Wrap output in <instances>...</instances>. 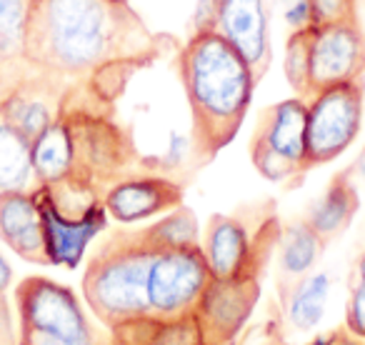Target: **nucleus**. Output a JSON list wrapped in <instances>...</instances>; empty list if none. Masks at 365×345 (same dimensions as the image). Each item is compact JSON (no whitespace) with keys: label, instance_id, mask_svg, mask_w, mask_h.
Wrapping results in <instances>:
<instances>
[{"label":"nucleus","instance_id":"1","mask_svg":"<svg viewBox=\"0 0 365 345\" xmlns=\"http://www.w3.org/2000/svg\"><path fill=\"white\" fill-rule=\"evenodd\" d=\"M165 51L130 0H33L23 63L118 103L138 71Z\"/></svg>","mask_w":365,"mask_h":345},{"label":"nucleus","instance_id":"2","mask_svg":"<svg viewBox=\"0 0 365 345\" xmlns=\"http://www.w3.org/2000/svg\"><path fill=\"white\" fill-rule=\"evenodd\" d=\"M178 73L190 120L198 163H210L235 140L258 86L245 58L210 26L195 31L178 56Z\"/></svg>","mask_w":365,"mask_h":345},{"label":"nucleus","instance_id":"3","mask_svg":"<svg viewBox=\"0 0 365 345\" xmlns=\"http://www.w3.org/2000/svg\"><path fill=\"white\" fill-rule=\"evenodd\" d=\"M158 250L145 230H113L83 270V298L106 328L150 313L148 280Z\"/></svg>","mask_w":365,"mask_h":345},{"label":"nucleus","instance_id":"4","mask_svg":"<svg viewBox=\"0 0 365 345\" xmlns=\"http://www.w3.org/2000/svg\"><path fill=\"white\" fill-rule=\"evenodd\" d=\"M363 78L318 91L308 101L303 172L335 160L358 138L363 123Z\"/></svg>","mask_w":365,"mask_h":345},{"label":"nucleus","instance_id":"5","mask_svg":"<svg viewBox=\"0 0 365 345\" xmlns=\"http://www.w3.org/2000/svg\"><path fill=\"white\" fill-rule=\"evenodd\" d=\"M68 86L26 63L0 73V120L36 140L63 110Z\"/></svg>","mask_w":365,"mask_h":345},{"label":"nucleus","instance_id":"6","mask_svg":"<svg viewBox=\"0 0 365 345\" xmlns=\"http://www.w3.org/2000/svg\"><path fill=\"white\" fill-rule=\"evenodd\" d=\"M16 305L21 328L53 335L66 343H93L96 335L88 323L78 295L43 275L23 278L16 288Z\"/></svg>","mask_w":365,"mask_h":345},{"label":"nucleus","instance_id":"7","mask_svg":"<svg viewBox=\"0 0 365 345\" xmlns=\"http://www.w3.org/2000/svg\"><path fill=\"white\" fill-rule=\"evenodd\" d=\"M280 230L283 228L275 215H270V220H265L255 235H250L243 220L233 215H210L200 240L210 275L223 280L243 273L245 268L265 270L273 250L278 248Z\"/></svg>","mask_w":365,"mask_h":345},{"label":"nucleus","instance_id":"8","mask_svg":"<svg viewBox=\"0 0 365 345\" xmlns=\"http://www.w3.org/2000/svg\"><path fill=\"white\" fill-rule=\"evenodd\" d=\"M263 273V268H245L233 278H210L193 310L205 345H230L238 338L260 300Z\"/></svg>","mask_w":365,"mask_h":345},{"label":"nucleus","instance_id":"9","mask_svg":"<svg viewBox=\"0 0 365 345\" xmlns=\"http://www.w3.org/2000/svg\"><path fill=\"white\" fill-rule=\"evenodd\" d=\"M210 278L213 275L200 245L160 250L153 260L150 280H148L150 313L163 318L193 313Z\"/></svg>","mask_w":365,"mask_h":345},{"label":"nucleus","instance_id":"10","mask_svg":"<svg viewBox=\"0 0 365 345\" xmlns=\"http://www.w3.org/2000/svg\"><path fill=\"white\" fill-rule=\"evenodd\" d=\"M265 0H210V18L205 26L218 31L253 71L255 81H263L273 63Z\"/></svg>","mask_w":365,"mask_h":345},{"label":"nucleus","instance_id":"11","mask_svg":"<svg viewBox=\"0 0 365 345\" xmlns=\"http://www.w3.org/2000/svg\"><path fill=\"white\" fill-rule=\"evenodd\" d=\"M365 76V31L360 21L313 26L310 48V91L313 96L340 83ZM310 96V98H313Z\"/></svg>","mask_w":365,"mask_h":345},{"label":"nucleus","instance_id":"12","mask_svg":"<svg viewBox=\"0 0 365 345\" xmlns=\"http://www.w3.org/2000/svg\"><path fill=\"white\" fill-rule=\"evenodd\" d=\"M182 198H185V190L175 180L133 172L103 193V205L118 223H138L178 208L182 205Z\"/></svg>","mask_w":365,"mask_h":345},{"label":"nucleus","instance_id":"13","mask_svg":"<svg viewBox=\"0 0 365 345\" xmlns=\"http://www.w3.org/2000/svg\"><path fill=\"white\" fill-rule=\"evenodd\" d=\"M38 200V210H41L43 220V235H46V248L51 265H66V268H78V263L83 260V253L91 245V240L96 238L101 230H106L108 223V210L106 205L96 208L91 215L81 220L63 218L56 208L51 205V200L46 198V193L38 185L33 190Z\"/></svg>","mask_w":365,"mask_h":345},{"label":"nucleus","instance_id":"14","mask_svg":"<svg viewBox=\"0 0 365 345\" xmlns=\"http://www.w3.org/2000/svg\"><path fill=\"white\" fill-rule=\"evenodd\" d=\"M0 240L36 265H51L43 220L33 193H0Z\"/></svg>","mask_w":365,"mask_h":345},{"label":"nucleus","instance_id":"15","mask_svg":"<svg viewBox=\"0 0 365 345\" xmlns=\"http://www.w3.org/2000/svg\"><path fill=\"white\" fill-rule=\"evenodd\" d=\"M305 123H308V103L305 101L288 98V101L273 103L260 113L250 143L270 148L303 172Z\"/></svg>","mask_w":365,"mask_h":345},{"label":"nucleus","instance_id":"16","mask_svg":"<svg viewBox=\"0 0 365 345\" xmlns=\"http://www.w3.org/2000/svg\"><path fill=\"white\" fill-rule=\"evenodd\" d=\"M110 345H205L195 313L163 318L155 313L138 315L113 325Z\"/></svg>","mask_w":365,"mask_h":345},{"label":"nucleus","instance_id":"17","mask_svg":"<svg viewBox=\"0 0 365 345\" xmlns=\"http://www.w3.org/2000/svg\"><path fill=\"white\" fill-rule=\"evenodd\" d=\"M358 208H360L358 188L350 180V170H345L338 172L330 180L328 188H325V193L310 205L308 215H305V223L328 245L330 240H335L340 233H345L350 228Z\"/></svg>","mask_w":365,"mask_h":345},{"label":"nucleus","instance_id":"18","mask_svg":"<svg viewBox=\"0 0 365 345\" xmlns=\"http://www.w3.org/2000/svg\"><path fill=\"white\" fill-rule=\"evenodd\" d=\"M38 185L33 143L0 120V193H33Z\"/></svg>","mask_w":365,"mask_h":345},{"label":"nucleus","instance_id":"19","mask_svg":"<svg viewBox=\"0 0 365 345\" xmlns=\"http://www.w3.org/2000/svg\"><path fill=\"white\" fill-rule=\"evenodd\" d=\"M275 250H278L280 278H285L290 285H295L300 278H305L313 270V265L323 255L325 243L303 218L280 230L278 248Z\"/></svg>","mask_w":365,"mask_h":345},{"label":"nucleus","instance_id":"20","mask_svg":"<svg viewBox=\"0 0 365 345\" xmlns=\"http://www.w3.org/2000/svg\"><path fill=\"white\" fill-rule=\"evenodd\" d=\"M33 165L41 183H56L71 172V138L61 115L33 140Z\"/></svg>","mask_w":365,"mask_h":345},{"label":"nucleus","instance_id":"21","mask_svg":"<svg viewBox=\"0 0 365 345\" xmlns=\"http://www.w3.org/2000/svg\"><path fill=\"white\" fill-rule=\"evenodd\" d=\"M330 293V278L325 273L305 275L288 293V318L298 330H310L320 323Z\"/></svg>","mask_w":365,"mask_h":345},{"label":"nucleus","instance_id":"22","mask_svg":"<svg viewBox=\"0 0 365 345\" xmlns=\"http://www.w3.org/2000/svg\"><path fill=\"white\" fill-rule=\"evenodd\" d=\"M150 240L153 248L160 250H175V248H190V245H200V228L198 218L190 208L178 205V208L163 213L158 223L143 228Z\"/></svg>","mask_w":365,"mask_h":345},{"label":"nucleus","instance_id":"23","mask_svg":"<svg viewBox=\"0 0 365 345\" xmlns=\"http://www.w3.org/2000/svg\"><path fill=\"white\" fill-rule=\"evenodd\" d=\"M31 3L33 0H0V73L23 63Z\"/></svg>","mask_w":365,"mask_h":345},{"label":"nucleus","instance_id":"24","mask_svg":"<svg viewBox=\"0 0 365 345\" xmlns=\"http://www.w3.org/2000/svg\"><path fill=\"white\" fill-rule=\"evenodd\" d=\"M310 48H313V26L290 33L283 58L285 81L293 88L295 98L305 103L313 96V91H310Z\"/></svg>","mask_w":365,"mask_h":345},{"label":"nucleus","instance_id":"25","mask_svg":"<svg viewBox=\"0 0 365 345\" xmlns=\"http://www.w3.org/2000/svg\"><path fill=\"white\" fill-rule=\"evenodd\" d=\"M310 6V23L315 28L333 26V23L360 21L358 0H308Z\"/></svg>","mask_w":365,"mask_h":345},{"label":"nucleus","instance_id":"26","mask_svg":"<svg viewBox=\"0 0 365 345\" xmlns=\"http://www.w3.org/2000/svg\"><path fill=\"white\" fill-rule=\"evenodd\" d=\"M345 330L365 343V253L355 268V283L350 290L348 310H345Z\"/></svg>","mask_w":365,"mask_h":345},{"label":"nucleus","instance_id":"27","mask_svg":"<svg viewBox=\"0 0 365 345\" xmlns=\"http://www.w3.org/2000/svg\"><path fill=\"white\" fill-rule=\"evenodd\" d=\"M18 340H21V333L16 330L11 303L6 293H0V345H18Z\"/></svg>","mask_w":365,"mask_h":345},{"label":"nucleus","instance_id":"28","mask_svg":"<svg viewBox=\"0 0 365 345\" xmlns=\"http://www.w3.org/2000/svg\"><path fill=\"white\" fill-rule=\"evenodd\" d=\"M96 343V340H93ZM88 343V345H93ZM18 345H83V343H66L61 338H53V335H46V333H38V330H31V328H21V340Z\"/></svg>","mask_w":365,"mask_h":345},{"label":"nucleus","instance_id":"29","mask_svg":"<svg viewBox=\"0 0 365 345\" xmlns=\"http://www.w3.org/2000/svg\"><path fill=\"white\" fill-rule=\"evenodd\" d=\"M13 283V268L3 255H0V293H6Z\"/></svg>","mask_w":365,"mask_h":345},{"label":"nucleus","instance_id":"30","mask_svg":"<svg viewBox=\"0 0 365 345\" xmlns=\"http://www.w3.org/2000/svg\"><path fill=\"white\" fill-rule=\"evenodd\" d=\"M358 172H360V178H363V183H365V153L360 155V160H358Z\"/></svg>","mask_w":365,"mask_h":345},{"label":"nucleus","instance_id":"31","mask_svg":"<svg viewBox=\"0 0 365 345\" xmlns=\"http://www.w3.org/2000/svg\"><path fill=\"white\" fill-rule=\"evenodd\" d=\"M93 345H110V343H98V340H96V343H93Z\"/></svg>","mask_w":365,"mask_h":345},{"label":"nucleus","instance_id":"32","mask_svg":"<svg viewBox=\"0 0 365 345\" xmlns=\"http://www.w3.org/2000/svg\"><path fill=\"white\" fill-rule=\"evenodd\" d=\"M363 3H365V0H363Z\"/></svg>","mask_w":365,"mask_h":345}]
</instances>
